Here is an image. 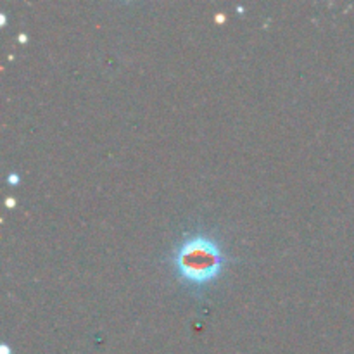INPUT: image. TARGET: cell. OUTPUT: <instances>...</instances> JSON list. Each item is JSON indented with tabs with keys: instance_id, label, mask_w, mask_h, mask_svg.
<instances>
[{
	"instance_id": "1",
	"label": "cell",
	"mask_w": 354,
	"mask_h": 354,
	"mask_svg": "<svg viewBox=\"0 0 354 354\" xmlns=\"http://www.w3.org/2000/svg\"><path fill=\"white\" fill-rule=\"evenodd\" d=\"M175 275L190 289H203L220 277L225 268V252L207 234H190L173 251Z\"/></svg>"
}]
</instances>
